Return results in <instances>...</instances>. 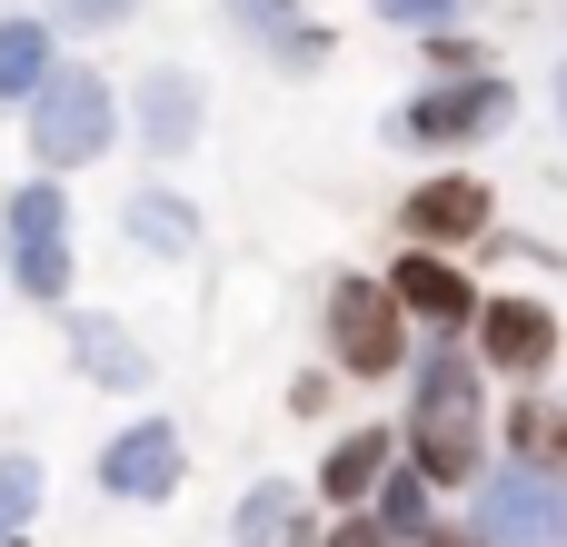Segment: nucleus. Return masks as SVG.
I'll list each match as a JSON object with an SVG mask.
<instances>
[{"mask_svg": "<svg viewBox=\"0 0 567 547\" xmlns=\"http://www.w3.org/2000/svg\"><path fill=\"white\" fill-rule=\"evenodd\" d=\"M468 259L478 269V309H468V359L488 369V389H548L567 359V299H558V239L538 229H488Z\"/></svg>", "mask_w": 567, "mask_h": 547, "instance_id": "f257e3e1", "label": "nucleus"}, {"mask_svg": "<svg viewBox=\"0 0 567 547\" xmlns=\"http://www.w3.org/2000/svg\"><path fill=\"white\" fill-rule=\"evenodd\" d=\"M399 458L439 488V498H458L478 468H488V369L468 359V339H409V359H399Z\"/></svg>", "mask_w": 567, "mask_h": 547, "instance_id": "f03ea898", "label": "nucleus"}, {"mask_svg": "<svg viewBox=\"0 0 567 547\" xmlns=\"http://www.w3.org/2000/svg\"><path fill=\"white\" fill-rule=\"evenodd\" d=\"M10 120H20V149H30L40 179H90V169L120 159V80H110L90 50H60L50 80H40Z\"/></svg>", "mask_w": 567, "mask_h": 547, "instance_id": "7ed1b4c3", "label": "nucleus"}, {"mask_svg": "<svg viewBox=\"0 0 567 547\" xmlns=\"http://www.w3.org/2000/svg\"><path fill=\"white\" fill-rule=\"evenodd\" d=\"M528 120V90L508 70H468V80H409V100L379 110V149L399 159H478Z\"/></svg>", "mask_w": 567, "mask_h": 547, "instance_id": "20e7f679", "label": "nucleus"}, {"mask_svg": "<svg viewBox=\"0 0 567 547\" xmlns=\"http://www.w3.org/2000/svg\"><path fill=\"white\" fill-rule=\"evenodd\" d=\"M0 289L20 309H70L80 299V199L70 179H0Z\"/></svg>", "mask_w": 567, "mask_h": 547, "instance_id": "39448f33", "label": "nucleus"}, {"mask_svg": "<svg viewBox=\"0 0 567 547\" xmlns=\"http://www.w3.org/2000/svg\"><path fill=\"white\" fill-rule=\"evenodd\" d=\"M458 528L478 547H567V458L488 448V468L458 488Z\"/></svg>", "mask_w": 567, "mask_h": 547, "instance_id": "423d86ee", "label": "nucleus"}, {"mask_svg": "<svg viewBox=\"0 0 567 547\" xmlns=\"http://www.w3.org/2000/svg\"><path fill=\"white\" fill-rule=\"evenodd\" d=\"M399 359H409V319L379 289V269H329L319 279V369L359 379V389H389Z\"/></svg>", "mask_w": 567, "mask_h": 547, "instance_id": "0eeeda50", "label": "nucleus"}, {"mask_svg": "<svg viewBox=\"0 0 567 547\" xmlns=\"http://www.w3.org/2000/svg\"><path fill=\"white\" fill-rule=\"evenodd\" d=\"M209 140V80L189 60H140L120 80V149H140L150 169H189Z\"/></svg>", "mask_w": 567, "mask_h": 547, "instance_id": "6e6552de", "label": "nucleus"}, {"mask_svg": "<svg viewBox=\"0 0 567 547\" xmlns=\"http://www.w3.org/2000/svg\"><path fill=\"white\" fill-rule=\"evenodd\" d=\"M90 488L110 508H169L189 488V429L169 409H130L100 448H90Z\"/></svg>", "mask_w": 567, "mask_h": 547, "instance_id": "1a4fd4ad", "label": "nucleus"}, {"mask_svg": "<svg viewBox=\"0 0 567 547\" xmlns=\"http://www.w3.org/2000/svg\"><path fill=\"white\" fill-rule=\"evenodd\" d=\"M488 229H498V179H488V169H429V179H409L399 209H389V239H399V249H449V259H468Z\"/></svg>", "mask_w": 567, "mask_h": 547, "instance_id": "9d476101", "label": "nucleus"}, {"mask_svg": "<svg viewBox=\"0 0 567 547\" xmlns=\"http://www.w3.org/2000/svg\"><path fill=\"white\" fill-rule=\"evenodd\" d=\"M60 369L80 379V389H100V399H150L159 389V359H150V339L120 319V309H60Z\"/></svg>", "mask_w": 567, "mask_h": 547, "instance_id": "9b49d317", "label": "nucleus"}, {"mask_svg": "<svg viewBox=\"0 0 567 547\" xmlns=\"http://www.w3.org/2000/svg\"><path fill=\"white\" fill-rule=\"evenodd\" d=\"M120 249H130L140 269H199V249H209V209H199L169 169H150V179L120 189Z\"/></svg>", "mask_w": 567, "mask_h": 547, "instance_id": "f8f14e48", "label": "nucleus"}, {"mask_svg": "<svg viewBox=\"0 0 567 547\" xmlns=\"http://www.w3.org/2000/svg\"><path fill=\"white\" fill-rule=\"evenodd\" d=\"M379 289L399 299L409 339H468V309H478V259H449V249H389Z\"/></svg>", "mask_w": 567, "mask_h": 547, "instance_id": "ddd939ff", "label": "nucleus"}, {"mask_svg": "<svg viewBox=\"0 0 567 547\" xmlns=\"http://www.w3.org/2000/svg\"><path fill=\"white\" fill-rule=\"evenodd\" d=\"M219 20H229L279 80H319V70L339 60V30H329L309 0H219Z\"/></svg>", "mask_w": 567, "mask_h": 547, "instance_id": "4468645a", "label": "nucleus"}, {"mask_svg": "<svg viewBox=\"0 0 567 547\" xmlns=\"http://www.w3.org/2000/svg\"><path fill=\"white\" fill-rule=\"evenodd\" d=\"M399 458V429L389 419H359V429H329V448H319V468L299 478V498L319 508V518H339V508H359L369 488H379V468Z\"/></svg>", "mask_w": 567, "mask_h": 547, "instance_id": "2eb2a0df", "label": "nucleus"}, {"mask_svg": "<svg viewBox=\"0 0 567 547\" xmlns=\"http://www.w3.org/2000/svg\"><path fill=\"white\" fill-rule=\"evenodd\" d=\"M359 518H369V528H379L389 547H419L429 528H439V518H449V498H439V488H429L409 458H389V468H379V488L359 498Z\"/></svg>", "mask_w": 567, "mask_h": 547, "instance_id": "dca6fc26", "label": "nucleus"}, {"mask_svg": "<svg viewBox=\"0 0 567 547\" xmlns=\"http://www.w3.org/2000/svg\"><path fill=\"white\" fill-rule=\"evenodd\" d=\"M488 448H508V458H567L558 389H508V399H488Z\"/></svg>", "mask_w": 567, "mask_h": 547, "instance_id": "f3484780", "label": "nucleus"}, {"mask_svg": "<svg viewBox=\"0 0 567 547\" xmlns=\"http://www.w3.org/2000/svg\"><path fill=\"white\" fill-rule=\"evenodd\" d=\"M60 50H70V40H60L40 10H0V120L50 80V60H60Z\"/></svg>", "mask_w": 567, "mask_h": 547, "instance_id": "a211bd4d", "label": "nucleus"}, {"mask_svg": "<svg viewBox=\"0 0 567 547\" xmlns=\"http://www.w3.org/2000/svg\"><path fill=\"white\" fill-rule=\"evenodd\" d=\"M289 508H299V478H249L229 498V518H219V547H279Z\"/></svg>", "mask_w": 567, "mask_h": 547, "instance_id": "6ab92c4d", "label": "nucleus"}, {"mask_svg": "<svg viewBox=\"0 0 567 547\" xmlns=\"http://www.w3.org/2000/svg\"><path fill=\"white\" fill-rule=\"evenodd\" d=\"M409 60H419V80H468V70H498V40H488V20H458V30L409 40Z\"/></svg>", "mask_w": 567, "mask_h": 547, "instance_id": "aec40b11", "label": "nucleus"}, {"mask_svg": "<svg viewBox=\"0 0 567 547\" xmlns=\"http://www.w3.org/2000/svg\"><path fill=\"white\" fill-rule=\"evenodd\" d=\"M40 508H50V468H40V448H0V538H30Z\"/></svg>", "mask_w": 567, "mask_h": 547, "instance_id": "412c9836", "label": "nucleus"}, {"mask_svg": "<svg viewBox=\"0 0 567 547\" xmlns=\"http://www.w3.org/2000/svg\"><path fill=\"white\" fill-rule=\"evenodd\" d=\"M369 20L389 40H429V30H458V20H488V0H369Z\"/></svg>", "mask_w": 567, "mask_h": 547, "instance_id": "4be33fe9", "label": "nucleus"}, {"mask_svg": "<svg viewBox=\"0 0 567 547\" xmlns=\"http://www.w3.org/2000/svg\"><path fill=\"white\" fill-rule=\"evenodd\" d=\"M150 0H40V20L60 30V40H110V30H130Z\"/></svg>", "mask_w": 567, "mask_h": 547, "instance_id": "5701e85b", "label": "nucleus"}, {"mask_svg": "<svg viewBox=\"0 0 567 547\" xmlns=\"http://www.w3.org/2000/svg\"><path fill=\"white\" fill-rule=\"evenodd\" d=\"M319 547H389V538H379L359 508H339V518H319Z\"/></svg>", "mask_w": 567, "mask_h": 547, "instance_id": "b1692460", "label": "nucleus"}, {"mask_svg": "<svg viewBox=\"0 0 567 547\" xmlns=\"http://www.w3.org/2000/svg\"><path fill=\"white\" fill-rule=\"evenodd\" d=\"M289 419H329V369H299L289 379Z\"/></svg>", "mask_w": 567, "mask_h": 547, "instance_id": "393cba45", "label": "nucleus"}, {"mask_svg": "<svg viewBox=\"0 0 567 547\" xmlns=\"http://www.w3.org/2000/svg\"><path fill=\"white\" fill-rule=\"evenodd\" d=\"M279 547H319V508H309V498L289 508V528H279Z\"/></svg>", "mask_w": 567, "mask_h": 547, "instance_id": "a878e982", "label": "nucleus"}, {"mask_svg": "<svg viewBox=\"0 0 567 547\" xmlns=\"http://www.w3.org/2000/svg\"><path fill=\"white\" fill-rule=\"evenodd\" d=\"M419 547H478V538H468L458 518H439V528H429V538H419Z\"/></svg>", "mask_w": 567, "mask_h": 547, "instance_id": "bb28decb", "label": "nucleus"}, {"mask_svg": "<svg viewBox=\"0 0 567 547\" xmlns=\"http://www.w3.org/2000/svg\"><path fill=\"white\" fill-rule=\"evenodd\" d=\"M0 547H30V538H0Z\"/></svg>", "mask_w": 567, "mask_h": 547, "instance_id": "cd10ccee", "label": "nucleus"}]
</instances>
